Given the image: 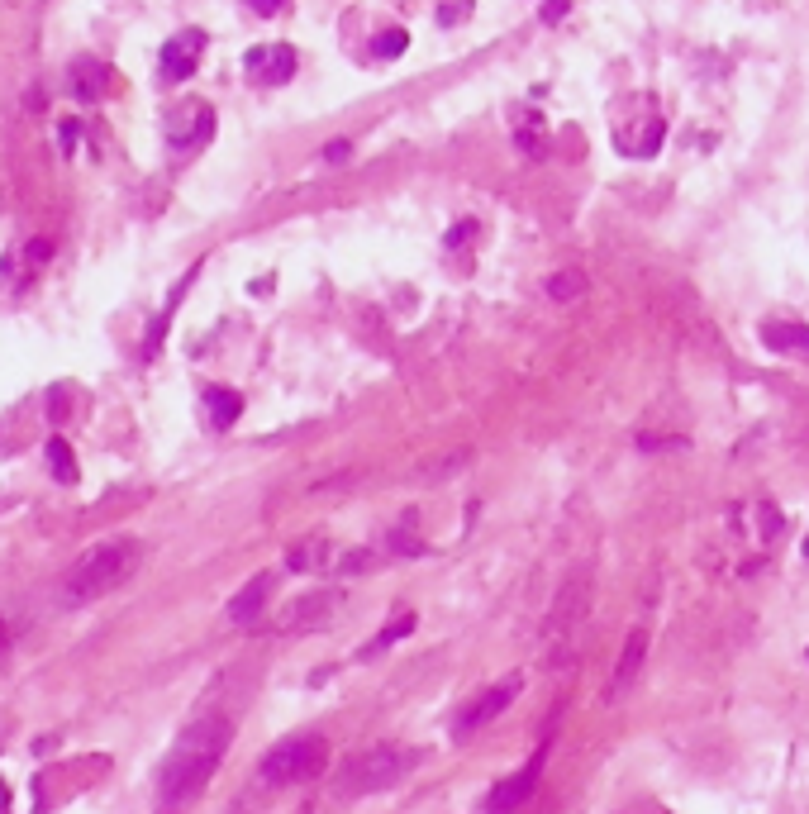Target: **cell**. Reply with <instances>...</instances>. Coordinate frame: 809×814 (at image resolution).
<instances>
[{"label":"cell","mask_w":809,"mask_h":814,"mask_svg":"<svg viewBox=\"0 0 809 814\" xmlns=\"http://www.w3.org/2000/svg\"><path fill=\"white\" fill-rule=\"evenodd\" d=\"M72 77H77V96L81 100H96L110 91V67H100V62L91 58H81L77 67H72Z\"/></svg>","instance_id":"17"},{"label":"cell","mask_w":809,"mask_h":814,"mask_svg":"<svg viewBox=\"0 0 809 814\" xmlns=\"http://www.w3.org/2000/svg\"><path fill=\"white\" fill-rule=\"evenodd\" d=\"M272 591H277V572H257L253 581H248V586L229 600V619H234V624H253V619L267 610Z\"/></svg>","instance_id":"11"},{"label":"cell","mask_w":809,"mask_h":814,"mask_svg":"<svg viewBox=\"0 0 809 814\" xmlns=\"http://www.w3.org/2000/svg\"><path fill=\"white\" fill-rule=\"evenodd\" d=\"M372 562H376V553H367V548H362V553H348V557H343V562H338V572L353 576V572H362V567H372Z\"/></svg>","instance_id":"22"},{"label":"cell","mask_w":809,"mask_h":814,"mask_svg":"<svg viewBox=\"0 0 809 814\" xmlns=\"http://www.w3.org/2000/svg\"><path fill=\"white\" fill-rule=\"evenodd\" d=\"M334 605H338L334 591H315V596H300L296 605L286 610V624H281V629H305V624H324Z\"/></svg>","instance_id":"14"},{"label":"cell","mask_w":809,"mask_h":814,"mask_svg":"<svg viewBox=\"0 0 809 814\" xmlns=\"http://www.w3.org/2000/svg\"><path fill=\"white\" fill-rule=\"evenodd\" d=\"M329 772V738L324 734H296L281 738L272 753L262 757V781L267 786H300Z\"/></svg>","instance_id":"3"},{"label":"cell","mask_w":809,"mask_h":814,"mask_svg":"<svg viewBox=\"0 0 809 814\" xmlns=\"http://www.w3.org/2000/svg\"><path fill=\"white\" fill-rule=\"evenodd\" d=\"M405 43H410V34H405V29H381L372 53H376V58H400V53H405Z\"/></svg>","instance_id":"21"},{"label":"cell","mask_w":809,"mask_h":814,"mask_svg":"<svg viewBox=\"0 0 809 814\" xmlns=\"http://www.w3.org/2000/svg\"><path fill=\"white\" fill-rule=\"evenodd\" d=\"M172 148H200V143L215 134V110L205 100H186L177 115H172Z\"/></svg>","instance_id":"10"},{"label":"cell","mask_w":809,"mask_h":814,"mask_svg":"<svg viewBox=\"0 0 809 814\" xmlns=\"http://www.w3.org/2000/svg\"><path fill=\"white\" fill-rule=\"evenodd\" d=\"M805 657H809V653H805Z\"/></svg>","instance_id":"27"},{"label":"cell","mask_w":809,"mask_h":814,"mask_svg":"<svg viewBox=\"0 0 809 814\" xmlns=\"http://www.w3.org/2000/svg\"><path fill=\"white\" fill-rule=\"evenodd\" d=\"M348 153H353V143H343V139H334L329 148H324V158H329V162H343Z\"/></svg>","instance_id":"23"},{"label":"cell","mask_w":809,"mask_h":814,"mask_svg":"<svg viewBox=\"0 0 809 814\" xmlns=\"http://www.w3.org/2000/svg\"><path fill=\"white\" fill-rule=\"evenodd\" d=\"M581 291H586V277H581L576 267H562V272H553V277H548V296H553V300H576Z\"/></svg>","instance_id":"18"},{"label":"cell","mask_w":809,"mask_h":814,"mask_svg":"<svg viewBox=\"0 0 809 814\" xmlns=\"http://www.w3.org/2000/svg\"><path fill=\"white\" fill-rule=\"evenodd\" d=\"M319 562H324V538H315V543H300V548H291V553H286V567H296V572L319 567Z\"/></svg>","instance_id":"20"},{"label":"cell","mask_w":809,"mask_h":814,"mask_svg":"<svg viewBox=\"0 0 809 814\" xmlns=\"http://www.w3.org/2000/svg\"><path fill=\"white\" fill-rule=\"evenodd\" d=\"M10 648V629H5V619H0V653Z\"/></svg>","instance_id":"25"},{"label":"cell","mask_w":809,"mask_h":814,"mask_svg":"<svg viewBox=\"0 0 809 814\" xmlns=\"http://www.w3.org/2000/svg\"><path fill=\"white\" fill-rule=\"evenodd\" d=\"M48 462L58 481H77V462H72V443L67 438H48Z\"/></svg>","instance_id":"19"},{"label":"cell","mask_w":809,"mask_h":814,"mask_svg":"<svg viewBox=\"0 0 809 814\" xmlns=\"http://www.w3.org/2000/svg\"><path fill=\"white\" fill-rule=\"evenodd\" d=\"M134 572H139V543H134V538H105L96 548H86V553L62 572L58 600L67 610H81V605H91V600L119 591Z\"/></svg>","instance_id":"2"},{"label":"cell","mask_w":809,"mask_h":814,"mask_svg":"<svg viewBox=\"0 0 809 814\" xmlns=\"http://www.w3.org/2000/svg\"><path fill=\"white\" fill-rule=\"evenodd\" d=\"M543 762H548V748H538V753H533L514 776L495 781L491 795H486V814H514V810H524V805H529V795H533V786H538V776H543Z\"/></svg>","instance_id":"7"},{"label":"cell","mask_w":809,"mask_h":814,"mask_svg":"<svg viewBox=\"0 0 809 814\" xmlns=\"http://www.w3.org/2000/svg\"><path fill=\"white\" fill-rule=\"evenodd\" d=\"M205 415H210V429H229L243 415V396L229 391V386H210L205 391Z\"/></svg>","instance_id":"15"},{"label":"cell","mask_w":809,"mask_h":814,"mask_svg":"<svg viewBox=\"0 0 809 814\" xmlns=\"http://www.w3.org/2000/svg\"><path fill=\"white\" fill-rule=\"evenodd\" d=\"M762 343L771 353H790V358H809V324H786V319H771L757 329Z\"/></svg>","instance_id":"13"},{"label":"cell","mask_w":809,"mask_h":814,"mask_svg":"<svg viewBox=\"0 0 809 814\" xmlns=\"http://www.w3.org/2000/svg\"><path fill=\"white\" fill-rule=\"evenodd\" d=\"M200 58H205V29H181V34H172V39L162 43L158 77L167 81V86H177V81H186L196 72Z\"/></svg>","instance_id":"8"},{"label":"cell","mask_w":809,"mask_h":814,"mask_svg":"<svg viewBox=\"0 0 809 814\" xmlns=\"http://www.w3.org/2000/svg\"><path fill=\"white\" fill-rule=\"evenodd\" d=\"M667 139V120L657 110V100L633 96L619 105V115L610 120V143L624 153V158H652Z\"/></svg>","instance_id":"5"},{"label":"cell","mask_w":809,"mask_h":814,"mask_svg":"<svg viewBox=\"0 0 809 814\" xmlns=\"http://www.w3.org/2000/svg\"><path fill=\"white\" fill-rule=\"evenodd\" d=\"M643 657H648V634H643V629H633L629 643H624V653H619V667L610 672V691H605L610 700H619V695L633 686V676L643 672Z\"/></svg>","instance_id":"12"},{"label":"cell","mask_w":809,"mask_h":814,"mask_svg":"<svg viewBox=\"0 0 809 814\" xmlns=\"http://www.w3.org/2000/svg\"><path fill=\"white\" fill-rule=\"evenodd\" d=\"M514 695H519V676H505V681H495V686H486L481 695H472L467 700V710L453 719V738L462 743V738H472V734H481L491 719H500L505 710L514 705Z\"/></svg>","instance_id":"6"},{"label":"cell","mask_w":809,"mask_h":814,"mask_svg":"<svg viewBox=\"0 0 809 814\" xmlns=\"http://www.w3.org/2000/svg\"><path fill=\"white\" fill-rule=\"evenodd\" d=\"M405 772H410V753H405V748H395V743H376V748L357 753L353 762L343 767V776H338L334 791L343 795V800L376 795V791H386V786H395Z\"/></svg>","instance_id":"4"},{"label":"cell","mask_w":809,"mask_h":814,"mask_svg":"<svg viewBox=\"0 0 809 814\" xmlns=\"http://www.w3.org/2000/svg\"><path fill=\"white\" fill-rule=\"evenodd\" d=\"M562 15H567V5H562V0H553V5L543 10V20H562Z\"/></svg>","instance_id":"24"},{"label":"cell","mask_w":809,"mask_h":814,"mask_svg":"<svg viewBox=\"0 0 809 814\" xmlns=\"http://www.w3.org/2000/svg\"><path fill=\"white\" fill-rule=\"evenodd\" d=\"M229 743H234V724L224 715L196 719V724L177 738V748L167 753V762H162V776H158L162 810L172 814V810H181V805H191V800L215 781L219 762L229 753Z\"/></svg>","instance_id":"1"},{"label":"cell","mask_w":809,"mask_h":814,"mask_svg":"<svg viewBox=\"0 0 809 814\" xmlns=\"http://www.w3.org/2000/svg\"><path fill=\"white\" fill-rule=\"evenodd\" d=\"M243 67H248V77L262 81V86H281V81L296 77V48H291V43H262V48H253V53L243 58Z\"/></svg>","instance_id":"9"},{"label":"cell","mask_w":809,"mask_h":814,"mask_svg":"<svg viewBox=\"0 0 809 814\" xmlns=\"http://www.w3.org/2000/svg\"><path fill=\"white\" fill-rule=\"evenodd\" d=\"M800 553H805V562H809V538H805V548H800Z\"/></svg>","instance_id":"26"},{"label":"cell","mask_w":809,"mask_h":814,"mask_svg":"<svg viewBox=\"0 0 809 814\" xmlns=\"http://www.w3.org/2000/svg\"><path fill=\"white\" fill-rule=\"evenodd\" d=\"M405 634H415V610H395L391 624H381V634L362 648V657H376V653H386V648H395Z\"/></svg>","instance_id":"16"}]
</instances>
